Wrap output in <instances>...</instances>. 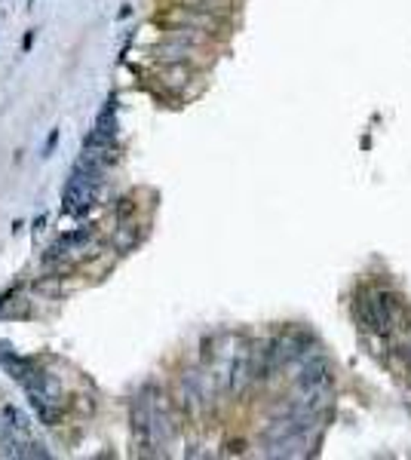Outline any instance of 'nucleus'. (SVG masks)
<instances>
[{
    "label": "nucleus",
    "mask_w": 411,
    "mask_h": 460,
    "mask_svg": "<svg viewBox=\"0 0 411 460\" xmlns=\"http://www.w3.org/2000/svg\"><path fill=\"white\" fill-rule=\"evenodd\" d=\"M89 237H92L89 228H80V230H74V233H65L62 239H55V243H53V249H49V255H46V261L65 258V255H71V252H80V246H86Z\"/></svg>",
    "instance_id": "nucleus-1"
},
{
    "label": "nucleus",
    "mask_w": 411,
    "mask_h": 460,
    "mask_svg": "<svg viewBox=\"0 0 411 460\" xmlns=\"http://www.w3.org/2000/svg\"><path fill=\"white\" fill-rule=\"evenodd\" d=\"M55 141H59V129H55V132H53V136H49V141H46V147H44V154H49V151H53V145H55Z\"/></svg>",
    "instance_id": "nucleus-2"
}]
</instances>
